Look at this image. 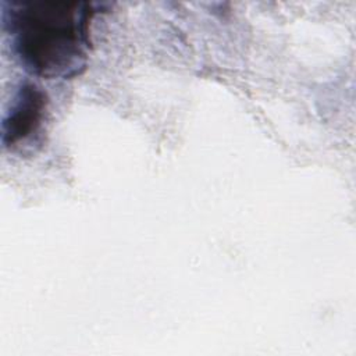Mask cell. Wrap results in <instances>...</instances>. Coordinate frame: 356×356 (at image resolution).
I'll use <instances>...</instances> for the list:
<instances>
[{"instance_id": "6da1fadb", "label": "cell", "mask_w": 356, "mask_h": 356, "mask_svg": "<svg viewBox=\"0 0 356 356\" xmlns=\"http://www.w3.org/2000/svg\"><path fill=\"white\" fill-rule=\"evenodd\" d=\"M92 3L3 1L1 25L22 68L46 79H70L86 68Z\"/></svg>"}, {"instance_id": "7a4b0ae2", "label": "cell", "mask_w": 356, "mask_h": 356, "mask_svg": "<svg viewBox=\"0 0 356 356\" xmlns=\"http://www.w3.org/2000/svg\"><path fill=\"white\" fill-rule=\"evenodd\" d=\"M47 95L35 82H22L1 121V145L15 149L33 140L40 131L47 111Z\"/></svg>"}]
</instances>
